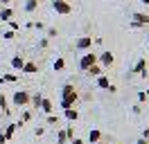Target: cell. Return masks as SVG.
I'll use <instances>...</instances> for the list:
<instances>
[{
	"label": "cell",
	"instance_id": "6da1fadb",
	"mask_svg": "<svg viewBox=\"0 0 149 144\" xmlns=\"http://www.w3.org/2000/svg\"><path fill=\"white\" fill-rule=\"evenodd\" d=\"M77 99H79V92H77V88H74L72 83H65L63 88H61V104L59 106L63 108H72L74 104H77Z\"/></svg>",
	"mask_w": 149,
	"mask_h": 144
},
{
	"label": "cell",
	"instance_id": "7a4b0ae2",
	"mask_svg": "<svg viewBox=\"0 0 149 144\" xmlns=\"http://www.w3.org/2000/svg\"><path fill=\"white\" fill-rule=\"evenodd\" d=\"M11 104H14L16 108H25L29 104V92L27 90H16L14 97H11Z\"/></svg>",
	"mask_w": 149,
	"mask_h": 144
},
{
	"label": "cell",
	"instance_id": "3957f363",
	"mask_svg": "<svg viewBox=\"0 0 149 144\" xmlns=\"http://www.w3.org/2000/svg\"><path fill=\"white\" fill-rule=\"evenodd\" d=\"M52 9L56 14H61V16H70L72 14V5L68 0H52Z\"/></svg>",
	"mask_w": 149,
	"mask_h": 144
},
{
	"label": "cell",
	"instance_id": "277c9868",
	"mask_svg": "<svg viewBox=\"0 0 149 144\" xmlns=\"http://www.w3.org/2000/svg\"><path fill=\"white\" fill-rule=\"evenodd\" d=\"M95 63H97V54H95V52H86L84 56L79 59V70L86 72L91 65H95Z\"/></svg>",
	"mask_w": 149,
	"mask_h": 144
},
{
	"label": "cell",
	"instance_id": "5b68a950",
	"mask_svg": "<svg viewBox=\"0 0 149 144\" xmlns=\"http://www.w3.org/2000/svg\"><path fill=\"white\" fill-rule=\"evenodd\" d=\"M91 47H93V36H79L74 41V50H79V52H88Z\"/></svg>",
	"mask_w": 149,
	"mask_h": 144
},
{
	"label": "cell",
	"instance_id": "8992f818",
	"mask_svg": "<svg viewBox=\"0 0 149 144\" xmlns=\"http://www.w3.org/2000/svg\"><path fill=\"white\" fill-rule=\"evenodd\" d=\"M97 63L102 65L104 70H109L113 63H115V56H113V52H100L97 54Z\"/></svg>",
	"mask_w": 149,
	"mask_h": 144
},
{
	"label": "cell",
	"instance_id": "52a82bcc",
	"mask_svg": "<svg viewBox=\"0 0 149 144\" xmlns=\"http://www.w3.org/2000/svg\"><path fill=\"white\" fill-rule=\"evenodd\" d=\"M131 74H140V77H147V59H138V63L131 68L129 77Z\"/></svg>",
	"mask_w": 149,
	"mask_h": 144
},
{
	"label": "cell",
	"instance_id": "ba28073f",
	"mask_svg": "<svg viewBox=\"0 0 149 144\" xmlns=\"http://www.w3.org/2000/svg\"><path fill=\"white\" fill-rule=\"evenodd\" d=\"M131 20H133V23H138V25H142V27H147V25H149V14H142V11H136V14L131 16Z\"/></svg>",
	"mask_w": 149,
	"mask_h": 144
},
{
	"label": "cell",
	"instance_id": "9c48e42d",
	"mask_svg": "<svg viewBox=\"0 0 149 144\" xmlns=\"http://www.w3.org/2000/svg\"><path fill=\"white\" fill-rule=\"evenodd\" d=\"M11 18H14V9L11 7H2L0 9V20H2V23H9Z\"/></svg>",
	"mask_w": 149,
	"mask_h": 144
},
{
	"label": "cell",
	"instance_id": "30bf717a",
	"mask_svg": "<svg viewBox=\"0 0 149 144\" xmlns=\"http://www.w3.org/2000/svg\"><path fill=\"white\" fill-rule=\"evenodd\" d=\"M63 115H65V119H68V122H77V119H79V110H77V108H65L63 110Z\"/></svg>",
	"mask_w": 149,
	"mask_h": 144
},
{
	"label": "cell",
	"instance_id": "8fae6325",
	"mask_svg": "<svg viewBox=\"0 0 149 144\" xmlns=\"http://www.w3.org/2000/svg\"><path fill=\"white\" fill-rule=\"evenodd\" d=\"M97 79V88L100 90H109V86H111V79L106 77V74H100V77H95Z\"/></svg>",
	"mask_w": 149,
	"mask_h": 144
},
{
	"label": "cell",
	"instance_id": "7c38bea8",
	"mask_svg": "<svg viewBox=\"0 0 149 144\" xmlns=\"http://www.w3.org/2000/svg\"><path fill=\"white\" fill-rule=\"evenodd\" d=\"M38 108H41L45 115H52V110H54V104H52V101H50L47 97H43V101H41V106H38Z\"/></svg>",
	"mask_w": 149,
	"mask_h": 144
},
{
	"label": "cell",
	"instance_id": "4fadbf2b",
	"mask_svg": "<svg viewBox=\"0 0 149 144\" xmlns=\"http://www.w3.org/2000/svg\"><path fill=\"white\" fill-rule=\"evenodd\" d=\"M20 72H25V74H34V72H38V65L34 61H25V65H23V70Z\"/></svg>",
	"mask_w": 149,
	"mask_h": 144
},
{
	"label": "cell",
	"instance_id": "5bb4252c",
	"mask_svg": "<svg viewBox=\"0 0 149 144\" xmlns=\"http://www.w3.org/2000/svg\"><path fill=\"white\" fill-rule=\"evenodd\" d=\"M23 65H25V59H23L20 54H16V56L11 59V68H14V70H23Z\"/></svg>",
	"mask_w": 149,
	"mask_h": 144
},
{
	"label": "cell",
	"instance_id": "9a60e30c",
	"mask_svg": "<svg viewBox=\"0 0 149 144\" xmlns=\"http://www.w3.org/2000/svg\"><path fill=\"white\" fill-rule=\"evenodd\" d=\"M86 72H88L91 77H100V74H104V68L100 65V63H95V65H91V68H88Z\"/></svg>",
	"mask_w": 149,
	"mask_h": 144
},
{
	"label": "cell",
	"instance_id": "2e32d148",
	"mask_svg": "<svg viewBox=\"0 0 149 144\" xmlns=\"http://www.w3.org/2000/svg\"><path fill=\"white\" fill-rule=\"evenodd\" d=\"M38 2H41V0H25V11H27V14H34L38 9Z\"/></svg>",
	"mask_w": 149,
	"mask_h": 144
},
{
	"label": "cell",
	"instance_id": "e0dca14e",
	"mask_svg": "<svg viewBox=\"0 0 149 144\" xmlns=\"http://www.w3.org/2000/svg\"><path fill=\"white\" fill-rule=\"evenodd\" d=\"M100 140H102V131H100V128H93V131L88 133V142L93 144V142H100Z\"/></svg>",
	"mask_w": 149,
	"mask_h": 144
},
{
	"label": "cell",
	"instance_id": "ac0fdd59",
	"mask_svg": "<svg viewBox=\"0 0 149 144\" xmlns=\"http://www.w3.org/2000/svg\"><path fill=\"white\" fill-rule=\"evenodd\" d=\"M16 81H18V74H11V72L0 77V83H16Z\"/></svg>",
	"mask_w": 149,
	"mask_h": 144
},
{
	"label": "cell",
	"instance_id": "d6986e66",
	"mask_svg": "<svg viewBox=\"0 0 149 144\" xmlns=\"http://www.w3.org/2000/svg\"><path fill=\"white\" fill-rule=\"evenodd\" d=\"M41 101H43V95H41V92H36V95H29V104H32L34 108L41 106Z\"/></svg>",
	"mask_w": 149,
	"mask_h": 144
},
{
	"label": "cell",
	"instance_id": "ffe728a7",
	"mask_svg": "<svg viewBox=\"0 0 149 144\" xmlns=\"http://www.w3.org/2000/svg\"><path fill=\"white\" fill-rule=\"evenodd\" d=\"M16 128H18V124H9L7 128H5V137H7V142H9L11 137H14V133H16Z\"/></svg>",
	"mask_w": 149,
	"mask_h": 144
},
{
	"label": "cell",
	"instance_id": "44dd1931",
	"mask_svg": "<svg viewBox=\"0 0 149 144\" xmlns=\"http://www.w3.org/2000/svg\"><path fill=\"white\" fill-rule=\"evenodd\" d=\"M56 144H68V135H65V131H59V133H56Z\"/></svg>",
	"mask_w": 149,
	"mask_h": 144
},
{
	"label": "cell",
	"instance_id": "7402d4cb",
	"mask_svg": "<svg viewBox=\"0 0 149 144\" xmlns=\"http://www.w3.org/2000/svg\"><path fill=\"white\" fill-rule=\"evenodd\" d=\"M0 108H2V113H9V101L5 95H0Z\"/></svg>",
	"mask_w": 149,
	"mask_h": 144
},
{
	"label": "cell",
	"instance_id": "603a6c76",
	"mask_svg": "<svg viewBox=\"0 0 149 144\" xmlns=\"http://www.w3.org/2000/svg\"><path fill=\"white\" fill-rule=\"evenodd\" d=\"M63 68H65V61H63V59H61V56H59V59H56V61H54V70H56V72H61V70H63Z\"/></svg>",
	"mask_w": 149,
	"mask_h": 144
},
{
	"label": "cell",
	"instance_id": "cb8c5ba5",
	"mask_svg": "<svg viewBox=\"0 0 149 144\" xmlns=\"http://www.w3.org/2000/svg\"><path fill=\"white\" fill-rule=\"evenodd\" d=\"M2 38H5V41H14V38H16V32L7 29V32H2Z\"/></svg>",
	"mask_w": 149,
	"mask_h": 144
},
{
	"label": "cell",
	"instance_id": "d4e9b609",
	"mask_svg": "<svg viewBox=\"0 0 149 144\" xmlns=\"http://www.w3.org/2000/svg\"><path fill=\"white\" fill-rule=\"evenodd\" d=\"M29 119H32V113H29V110H25V113H23V119H20V124H18V126H23L25 122H29Z\"/></svg>",
	"mask_w": 149,
	"mask_h": 144
},
{
	"label": "cell",
	"instance_id": "484cf974",
	"mask_svg": "<svg viewBox=\"0 0 149 144\" xmlns=\"http://www.w3.org/2000/svg\"><path fill=\"white\" fill-rule=\"evenodd\" d=\"M65 135H68V142H70V140L74 137V131H72V126H68V128H65Z\"/></svg>",
	"mask_w": 149,
	"mask_h": 144
},
{
	"label": "cell",
	"instance_id": "4316f807",
	"mask_svg": "<svg viewBox=\"0 0 149 144\" xmlns=\"http://www.w3.org/2000/svg\"><path fill=\"white\" fill-rule=\"evenodd\" d=\"M138 101H140V104L147 101V92H145V90H140V92H138Z\"/></svg>",
	"mask_w": 149,
	"mask_h": 144
},
{
	"label": "cell",
	"instance_id": "83f0119b",
	"mask_svg": "<svg viewBox=\"0 0 149 144\" xmlns=\"http://www.w3.org/2000/svg\"><path fill=\"white\" fill-rule=\"evenodd\" d=\"M47 43H50V38H47V36H43V38L38 41V47H47Z\"/></svg>",
	"mask_w": 149,
	"mask_h": 144
},
{
	"label": "cell",
	"instance_id": "f1b7e54d",
	"mask_svg": "<svg viewBox=\"0 0 149 144\" xmlns=\"http://www.w3.org/2000/svg\"><path fill=\"white\" fill-rule=\"evenodd\" d=\"M52 36H56V29L54 27H47V38H52Z\"/></svg>",
	"mask_w": 149,
	"mask_h": 144
},
{
	"label": "cell",
	"instance_id": "f546056e",
	"mask_svg": "<svg viewBox=\"0 0 149 144\" xmlns=\"http://www.w3.org/2000/svg\"><path fill=\"white\" fill-rule=\"evenodd\" d=\"M9 29H11V32H16V29H18V23H16V20H9Z\"/></svg>",
	"mask_w": 149,
	"mask_h": 144
},
{
	"label": "cell",
	"instance_id": "4dcf8cb0",
	"mask_svg": "<svg viewBox=\"0 0 149 144\" xmlns=\"http://www.w3.org/2000/svg\"><path fill=\"white\" fill-rule=\"evenodd\" d=\"M45 122H47V124H56V115H47Z\"/></svg>",
	"mask_w": 149,
	"mask_h": 144
},
{
	"label": "cell",
	"instance_id": "1f68e13d",
	"mask_svg": "<svg viewBox=\"0 0 149 144\" xmlns=\"http://www.w3.org/2000/svg\"><path fill=\"white\" fill-rule=\"evenodd\" d=\"M32 27H36V29H45V25H43L41 20H38V23H32Z\"/></svg>",
	"mask_w": 149,
	"mask_h": 144
},
{
	"label": "cell",
	"instance_id": "d6a6232c",
	"mask_svg": "<svg viewBox=\"0 0 149 144\" xmlns=\"http://www.w3.org/2000/svg\"><path fill=\"white\" fill-rule=\"evenodd\" d=\"M70 144H84V140H79V137H72V140H70Z\"/></svg>",
	"mask_w": 149,
	"mask_h": 144
},
{
	"label": "cell",
	"instance_id": "836d02e7",
	"mask_svg": "<svg viewBox=\"0 0 149 144\" xmlns=\"http://www.w3.org/2000/svg\"><path fill=\"white\" fill-rule=\"evenodd\" d=\"M0 144H7V137H5V133L0 131Z\"/></svg>",
	"mask_w": 149,
	"mask_h": 144
},
{
	"label": "cell",
	"instance_id": "e575fe53",
	"mask_svg": "<svg viewBox=\"0 0 149 144\" xmlns=\"http://www.w3.org/2000/svg\"><path fill=\"white\" fill-rule=\"evenodd\" d=\"M142 137H145V140H149V128H145V131H142Z\"/></svg>",
	"mask_w": 149,
	"mask_h": 144
},
{
	"label": "cell",
	"instance_id": "d590c367",
	"mask_svg": "<svg viewBox=\"0 0 149 144\" xmlns=\"http://www.w3.org/2000/svg\"><path fill=\"white\" fill-rule=\"evenodd\" d=\"M9 2H11V0H0V5H2V7H9Z\"/></svg>",
	"mask_w": 149,
	"mask_h": 144
},
{
	"label": "cell",
	"instance_id": "8d00e7d4",
	"mask_svg": "<svg viewBox=\"0 0 149 144\" xmlns=\"http://www.w3.org/2000/svg\"><path fill=\"white\" fill-rule=\"evenodd\" d=\"M136 144H149V140H145V137H140V140H138Z\"/></svg>",
	"mask_w": 149,
	"mask_h": 144
},
{
	"label": "cell",
	"instance_id": "74e56055",
	"mask_svg": "<svg viewBox=\"0 0 149 144\" xmlns=\"http://www.w3.org/2000/svg\"><path fill=\"white\" fill-rule=\"evenodd\" d=\"M138 2H142V5H147V7H149V0H138Z\"/></svg>",
	"mask_w": 149,
	"mask_h": 144
},
{
	"label": "cell",
	"instance_id": "f35d334b",
	"mask_svg": "<svg viewBox=\"0 0 149 144\" xmlns=\"http://www.w3.org/2000/svg\"><path fill=\"white\" fill-rule=\"evenodd\" d=\"M93 144H104V142H102V140H100V142H93Z\"/></svg>",
	"mask_w": 149,
	"mask_h": 144
},
{
	"label": "cell",
	"instance_id": "ab89813d",
	"mask_svg": "<svg viewBox=\"0 0 149 144\" xmlns=\"http://www.w3.org/2000/svg\"><path fill=\"white\" fill-rule=\"evenodd\" d=\"M147 99H149V90H147Z\"/></svg>",
	"mask_w": 149,
	"mask_h": 144
},
{
	"label": "cell",
	"instance_id": "60d3db41",
	"mask_svg": "<svg viewBox=\"0 0 149 144\" xmlns=\"http://www.w3.org/2000/svg\"><path fill=\"white\" fill-rule=\"evenodd\" d=\"M147 41H149V36H147Z\"/></svg>",
	"mask_w": 149,
	"mask_h": 144
}]
</instances>
